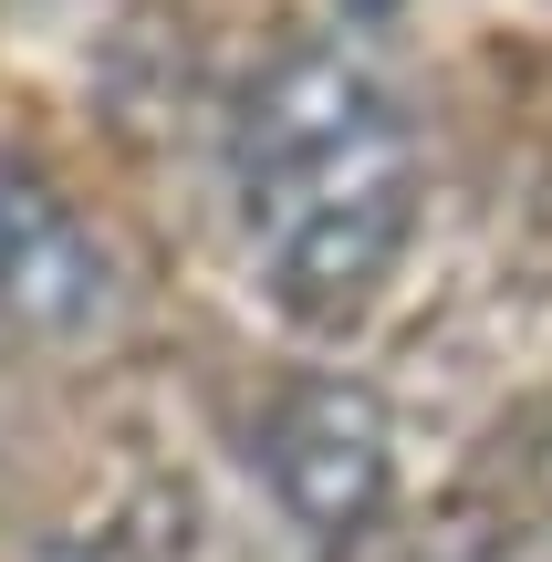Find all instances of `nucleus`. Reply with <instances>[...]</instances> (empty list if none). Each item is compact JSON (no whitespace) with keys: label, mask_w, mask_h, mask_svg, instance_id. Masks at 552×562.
Here are the masks:
<instances>
[{"label":"nucleus","mask_w":552,"mask_h":562,"mask_svg":"<svg viewBox=\"0 0 552 562\" xmlns=\"http://www.w3.org/2000/svg\"><path fill=\"white\" fill-rule=\"evenodd\" d=\"M491 469H500V490H511V510L552 542V396H542V406H521V417L500 427Z\"/></svg>","instance_id":"20e7f679"},{"label":"nucleus","mask_w":552,"mask_h":562,"mask_svg":"<svg viewBox=\"0 0 552 562\" xmlns=\"http://www.w3.org/2000/svg\"><path fill=\"white\" fill-rule=\"evenodd\" d=\"M115 250L104 229L0 146V344H83L115 323Z\"/></svg>","instance_id":"7ed1b4c3"},{"label":"nucleus","mask_w":552,"mask_h":562,"mask_svg":"<svg viewBox=\"0 0 552 562\" xmlns=\"http://www.w3.org/2000/svg\"><path fill=\"white\" fill-rule=\"evenodd\" d=\"M229 220L303 334L365 323L428 220L407 94L334 32L271 42L229 94Z\"/></svg>","instance_id":"f257e3e1"},{"label":"nucleus","mask_w":552,"mask_h":562,"mask_svg":"<svg viewBox=\"0 0 552 562\" xmlns=\"http://www.w3.org/2000/svg\"><path fill=\"white\" fill-rule=\"evenodd\" d=\"M250 469L282 501V521L324 552H354L396 510V417L365 375H282L250 417Z\"/></svg>","instance_id":"f03ea898"}]
</instances>
